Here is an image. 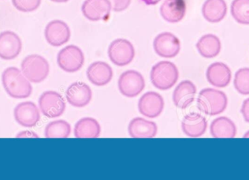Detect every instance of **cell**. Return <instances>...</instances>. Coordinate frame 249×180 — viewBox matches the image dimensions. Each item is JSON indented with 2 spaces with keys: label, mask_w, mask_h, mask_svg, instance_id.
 Returning a JSON list of instances; mask_svg holds the SVG:
<instances>
[{
  "label": "cell",
  "mask_w": 249,
  "mask_h": 180,
  "mask_svg": "<svg viewBox=\"0 0 249 180\" xmlns=\"http://www.w3.org/2000/svg\"><path fill=\"white\" fill-rule=\"evenodd\" d=\"M154 50L159 56L162 58H174L181 50L179 39L171 32L159 34L154 39Z\"/></svg>",
  "instance_id": "cell-9"
},
{
  "label": "cell",
  "mask_w": 249,
  "mask_h": 180,
  "mask_svg": "<svg viewBox=\"0 0 249 180\" xmlns=\"http://www.w3.org/2000/svg\"><path fill=\"white\" fill-rule=\"evenodd\" d=\"M244 138H249V131H247L244 135Z\"/></svg>",
  "instance_id": "cell-35"
},
{
  "label": "cell",
  "mask_w": 249,
  "mask_h": 180,
  "mask_svg": "<svg viewBox=\"0 0 249 180\" xmlns=\"http://www.w3.org/2000/svg\"><path fill=\"white\" fill-rule=\"evenodd\" d=\"M241 112L246 122L249 124V98L244 100L241 107Z\"/></svg>",
  "instance_id": "cell-31"
},
{
  "label": "cell",
  "mask_w": 249,
  "mask_h": 180,
  "mask_svg": "<svg viewBox=\"0 0 249 180\" xmlns=\"http://www.w3.org/2000/svg\"><path fill=\"white\" fill-rule=\"evenodd\" d=\"M87 77L94 86H105L112 80L113 70L107 63L96 61L88 68Z\"/></svg>",
  "instance_id": "cell-19"
},
{
  "label": "cell",
  "mask_w": 249,
  "mask_h": 180,
  "mask_svg": "<svg viewBox=\"0 0 249 180\" xmlns=\"http://www.w3.org/2000/svg\"><path fill=\"white\" fill-rule=\"evenodd\" d=\"M197 88L190 80H184L176 87L173 93V101L179 109L188 108L196 99Z\"/></svg>",
  "instance_id": "cell-18"
},
{
  "label": "cell",
  "mask_w": 249,
  "mask_h": 180,
  "mask_svg": "<svg viewBox=\"0 0 249 180\" xmlns=\"http://www.w3.org/2000/svg\"><path fill=\"white\" fill-rule=\"evenodd\" d=\"M144 87V78L136 70L124 72L118 80V89L125 97L133 98L139 96Z\"/></svg>",
  "instance_id": "cell-7"
},
{
  "label": "cell",
  "mask_w": 249,
  "mask_h": 180,
  "mask_svg": "<svg viewBox=\"0 0 249 180\" xmlns=\"http://www.w3.org/2000/svg\"><path fill=\"white\" fill-rule=\"evenodd\" d=\"M187 11L184 0H165L161 4L160 12L164 20L168 23H178L181 21Z\"/></svg>",
  "instance_id": "cell-20"
},
{
  "label": "cell",
  "mask_w": 249,
  "mask_h": 180,
  "mask_svg": "<svg viewBox=\"0 0 249 180\" xmlns=\"http://www.w3.org/2000/svg\"><path fill=\"white\" fill-rule=\"evenodd\" d=\"M21 70L29 81L39 83L44 81L49 74L50 66L44 57L32 54L26 56L22 61Z\"/></svg>",
  "instance_id": "cell-4"
},
{
  "label": "cell",
  "mask_w": 249,
  "mask_h": 180,
  "mask_svg": "<svg viewBox=\"0 0 249 180\" xmlns=\"http://www.w3.org/2000/svg\"><path fill=\"white\" fill-rule=\"evenodd\" d=\"M112 10L115 12H122L130 6L131 0H109Z\"/></svg>",
  "instance_id": "cell-30"
},
{
  "label": "cell",
  "mask_w": 249,
  "mask_h": 180,
  "mask_svg": "<svg viewBox=\"0 0 249 180\" xmlns=\"http://www.w3.org/2000/svg\"><path fill=\"white\" fill-rule=\"evenodd\" d=\"M158 133L155 123L142 118H135L128 126V134L132 138H153Z\"/></svg>",
  "instance_id": "cell-21"
},
{
  "label": "cell",
  "mask_w": 249,
  "mask_h": 180,
  "mask_svg": "<svg viewBox=\"0 0 249 180\" xmlns=\"http://www.w3.org/2000/svg\"><path fill=\"white\" fill-rule=\"evenodd\" d=\"M22 42L18 35L11 31L0 34V58L13 60L20 54Z\"/></svg>",
  "instance_id": "cell-15"
},
{
  "label": "cell",
  "mask_w": 249,
  "mask_h": 180,
  "mask_svg": "<svg viewBox=\"0 0 249 180\" xmlns=\"http://www.w3.org/2000/svg\"><path fill=\"white\" fill-rule=\"evenodd\" d=\"M71 134V126L64 120L53 121L45 130L46 138H67Z\"/></svg>",
  "instance_id": "cell-26"
},
{
  "label": "cell",
  "mask_w": 249,
  "mask_h": 180,
  "mask_svg": "<svg viewBox=\"0 0 249 180\" xmlns=\"http://www.w3.org/2000/svg\"><path fill=\"white\" fill-rule=\"evenodd\" d=\"M231 11L235 21L240 24L249 25V0H233Z\"/></svg>",
  "instance_id": "cell-27"
},
{
  "label": "cell",
  "mask_w": 249,
  "mask_h": 180,
  "mask_svg": "<svg viewBox=\"0 0 249 180\" xmlns=\"http://www.w3.org/2000/svg\"><path fill=\"white\" fill-rule=\"evenodd\" d=\"M14 117L19 125L26 128L35 126L40 120V114L36 105L32 102H24L15 108Z\"/></svg>",
  "instance_id": "cell-13"
},
{
  "label": "cell",
  "mask_w": 249,
  "mask_h": 180,
  "mask_svg": "<svg viewBox=\"0 0 249 180\" xmlns=\"http://www.w3.org/2000/svg\"><path fill=\"white\" fill-rule=\"evenodd\" d=\"M178 68L171 61H160L151 70V82L156 89L161 90L171 89L178 81Z\"/></svg>",
  "instance_id": "cell-3"
},
{
  "label": "cell",
  "mask_w": 249,
  "mask_h": 180,
  "mask_svg": "<svg viewBox=\"0 0 249 180\" xmlns=\"http://www.w3.org/2000/svg\"><path fill=\"white\" fill-rule=\"evenodd\" d=\"M164 99L160 94L154 91L144 93L138 104L139 111L143 116L149 118H158L164 109Z\"/></svg>",
  "instance_id": "cell-11"
},
{
  "label": "cell",
  "mask_w": 249,
  "mask_h": 180,
  "mask_svg": "<svg viewBox=\"0 0 249 180\" xmlns=\"http://www.w3.org/2000/svg\"><path fill=\"white\" fill-rule=\"evenodd\" d=\"M1 80L6 92L12 98L26 99L32 94L30 81L16 67L6 69L3 72Z\"/></svg>",
  "instance_id": "cell-1"
},
{
  "label": "cell",
  "mask_w": 249,
  "mask_h": 180,
  "mask_svg": "<svg viewBox=\"0 0 249 180\" xmlns=\"http://www.w3.org/2000/svg\"><path fill=\"white\" fill-rule=\"evenodd\" d=\"M228 105L226 93L217 89L211 88L203 89L197 96V108L200 112L209 116H214L225 112Z\"/></svg>",
  "instance_id": "cell-2"
},
{
  "label": "cell",
  "mask_w": 249,
  "mask_h": 180,
  "mask_svg": "<svg viewBox=\"0 0 249 180\" xmlns=\"http://www.w3.org/2000/svg\"><path fill=\"white\" fill-rule=\"evenodd\" d=\"M41 112L48 118H55L63 115L66 109L64 98L60 93L48 90L41 95L39 99Z\"/></svg>",
  "instance_id": "cell-8"
},
{
  "label": "cell",
  "mask_w": 249,
  "mask_h": 180,
  "mask_svg": "<svg viewBox=\"0 0 249 180\" xmlns=\"http://www.w3.org/2000/svg\"><path fill=\"white\" fill-rule=\"evenodd\" d=\"M234 86L241 95H249V68H241L235 72L233 80Z\"/></svg>",
  "instance_id": "cell-28"
},
{
  "label": "cell",
  "mask_w": 249,
  "mask_h": 180,
  "mask_svg": "<svg viewBox=\"0 0 249 180\" xmlns=\"http://www.w3.org/2000/svg\"><path fill=\"white\" fill-rule=\"evenodd\" d=\"M42 0H12L13 6L19 11L30 13L40 6Z\"/></svg>",
  "instance_id": "cell-29"
},
{
  "label": "cell",
  "mask_w": 249,
  "mask_h": 180,
  "mask_svg": "<svg viewBox=\"0 0 249 180\" xmlns=\"http://www.w3.org/2000/svg\"><path fill=\"white\" fill-rule=\"evenodd\" d=\"M67 102L74 108H84L92 99V90L86 83L75 82L66 91Z\"/></svg>",
  "instance_id": "cell-14"
},
{
  "label": "cell",
  "mask_w": 249,
  "mask_h": 180,
  "mask_svg": "<svg viewBox=\"0 0 249 180\" xmlns=\"http://www.w3.org/2000/svg\"><path fill=\"white\" fill-rule=\"evenodd\" d=\"M142 1L147 5H155V4H157L159 1H160L161 0H142Z\"/></svg>",
  "instance_id": "cell-33"
},
{
  "label": "cell",
  "mask_w": 249,
  "mask_h": 180,
  "mask_svg": "<svg viewBox=\"0 0 249 180\" xmlns=\"http://www.w3.org/2000/svg\"><path fill=\"white\" fill-rule=\"evenodd\" d=\"M228 13V5L225 0H206L202 7V14L207 21L219 23Z\"/></svg>",
  "instance_id": "cell-22"
},
{
  "label": "cell",
  "mask_w": 249,
  "mask_h": 180,
  "mask_svg": "<svg viewBox=\"0 0 249 180\" xmlns=\"http://www.w3.org/2000/svg\"><path fill=\"white\" fill-rule=\"evenodd\" d=\"M206 118L200 113L191 112L184 117L181 121V129L187 137L197 138L202 137L207 130Z\"/></svg>",
  "instance_id": "cell-17"
},
{
  "label": "cell",
  "mask_w": 249,
  "mask_h": 180,
  "mask_svg": "<svg viewBox=\"0 0 249 180\" xmlns=\"http://www.w3.org/2000/svg\"><path fill=\"white\" fill-rule=\"evenodd\" d=\"M108 55L114 64L118 67H124L130 64L134 58V47L127 39H117L109 45Z\"/></svg>",
  "instance_id": "cell-6"
},
{
  "label": "cell",
  "mask_w": 249,
  "mask_h": 180,
  "mask_svg": "<svg viewBox=\"0 0 249 180\" xmlns=\"http://www.w3.org/2000/svg\"><path fill=\"white\" fill-rule=\"evenodd\" d=\"M206 78L212 86L222 89L229 86L232 80V72L225 63H213L208 67Z\"/></svg>",
  "instance_id": "cell-16"
},
{
  "label": "cell",
  "mask_w": 249,
  "mask_h": 180,
  "mask_svg": "<svg viewBox=\"0 0 249 180\" xmlns=\"http://www.w3.org/2000/svg\"><path fill=\"white\" fill-rule=\"evenodd\" d=\"M16 138H38V136L33 131H25L17 134Z\"/></svg>",
  "instance_id": "cell-32"
},
{
  "label": "cell",
  "mask_w": 249,
  "mask_h": 180,
  "mask_svg": "<svg viewBox=\"0 0 249 180\" xmlns=\"http://www.w3.org/2000/svg\"><path fill=\"white\" fill-rule=\"evenodd\" d=\"M47 42L53 47H60L70 40L71 31L68 25L61 20H54L48 23L45 29Z\"/></svg>",
  "instance_id": "cell-10"
},
{
  "label": "cell",
  "mask_w": 249,
  "mask_h": 180,
  "mask_svg": "<svg viewBox=\"0 0 249 180\" xmlns=\"http://www.w3.org/2000/svg\"><path fill=\"white\" fill-rule=\"evenodd\" d=\"M210 132L214 138H235L237 134L236 126L228 117H219L211 124Z\"/></svg>",
  "instance_id": "cell-24"
},
{
  "label": "cell",
  "mask_w": 249,
  "mask_h": 180,
  "mask_svg": "<svg viewBox=\"0 0 249 180\" xmlns=\"http://www.w3.org/2000/svg\"><path fill=\"white\" fill-rule=\"evenodd\" d=\"M51 1H53V2L64 3L67 2V1H70V0H51Z\"/></svg>",
  "instance_id": "cell-34"
},
{
  "label": "cell",
  "mask_w": 249,
  "mask_h": 180,
  "mask_svg": "<svg viewBox=\"0 0 249 180\" xmlns=\"http://www.w3.org/2000/svg\"><path fill=\"white\" fill-rule=\"evenodd\" d=\"M112 10L109 0H86L82 5L83 16L91 21L107 20Z\"/></svg>",
  "instance_id": "cell-12"
},
{
  "label": "cell",
  "mask_w": 249,
  "mask_h": 180,
  "mask_svg": "<svg viewBox=\"0 0 249 180\" xmlns=\"http://www.w3.org/2000/svg\"><path fill=\"white\" fill-rule=\"evenodd\" d=\"M57 62L60 68L66 72H76L84 65V54L79 47L68 45L58 53Z\"/></svg>",
  "instance_id": "cell-5"
},
{
  "label": "cell",
  "mask_w": 249,
  "mask_h": 180,
  "mask_svg": "<svg viewBox=\"0 0 249 180\" xmlns=\"http://www.w3.org/2000/svg\"><path fill=\"white\" fill-rule=\"evenodd\" d=\"M196 48L201 56L206 58H215L220 54L222 42L213 34H207L200 38L196 44Z\"/></svg>",
  "instance_id": "cell-23"
},
{
  "label": "cell",
  "mask_w": 249,
  "mask_h": 180,
  "mask_svg": "<svg viewBox=\"0 0 249 180\" xmlns=\"http://www.w3.org/2000/svg\"><path fill=\"white\" fill-rule=\"evenodd\" d=\"M76 138H98L101 134V126L93 118H83L77 121L74 129Z\"/></svg>",
  "instance_id": "cell-25"
}]
</instances>
